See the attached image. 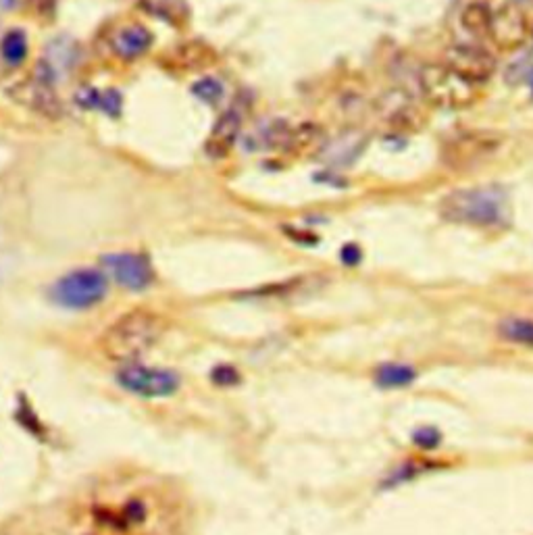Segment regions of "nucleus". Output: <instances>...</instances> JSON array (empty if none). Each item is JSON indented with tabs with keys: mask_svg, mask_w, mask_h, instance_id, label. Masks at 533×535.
Returning <instances> with one entry per match:
<instances>
[{
	"mask_svg": "<svg viewBox=\"0 0 533 535\" xmlns=\"http://www.w3.org/2000/svg\"><path fill=\"white\" fill-rule=\"evenodd\" d=\"M417 86L434 109L465 111L479 100V88L446 63H427L419 69Z\"/></svg>",
	"mask_w": 533,
	"mask_h": 535,
	"instance_id": "3",
	"label": "nucleus"
},
{
	"mask_svg": "<svg viewBox=\"0 0 533 535\" xmlns=\"http://www.w3.org/2000/svg\"><path fill=\"white\" fill-rule=\"evenodd\" d=\"M75 61H78V44H75L71 38L61 36L55 38L46 48V57L40 61V69L48 75L50 80H57L59 75L67 73Z\"/></svg>",
	"mask_w": 533,
	"mask_h": 535,
	"instance_id": "13",
	"label": "nucleus"
},
{
	"mask_svg": "<svg viewBox=\"0 0 533 535\" xmlns=\"http://www.w3.org/2000/svg\"><path fill=\"white\" fill-rule=\"evenodd\" d=\"M440 442V436H438V431H434L431 427H425V429H419L415 433V444L423 446V448H434L438 446Z\"/></svg>",
	"mask_w": 533,
	"mask_h": 535,
	"instance_id": "21",
	"label": "nucleus"
},
{
	"mask_svg": "<svg viewBox=\"0 0 533 535\" xmlns=\"http://www.w3.org/2000/svg\"><path fill=\"white\" fill-rule=\"evenodd\" d=\"M15 3H17V0H0V15L11 11L15 7Z\"/></svg>",
	"mask_w": 533,
	"mask_h": 535,
	"instance_id": "23",
	"label": "nucleus"
},
{
	"mask_svg": "<svg viewBox=\"0 0 533 535\" xmlns=\"http://www.w3.org/2000/svg\"><path fill=\"white\" fill-rule=\"evenodd\" d=\"M531 90H533V80H531Z\"/></svg>",
	"mask_w": 533,
	"mask_h": 535,
	"instance_id": "24",
	"label": "nucleus"
},
{
	"mask_svg": "<svg viewBox=\"0 0 533 535\" xmlns=\"http://www.w3.org/2000/svg\"><path fill=\"white\" fill-rule=\"evenodd\" d=\"M244 121V107L240 103L232 105L227 109L215 123L213 132L207 140V155H211L213 159L225 157L227 152L232 150L236 138L240 136V127Z\"/></svg>",
	"mask_w": 533,
	"mask_h": 535,
	"instance_id": "10",
	"label": "nucleus"
},
{
	"mask_svg": "<svg viewBox=\"0 0 533 535\" xmlns=\"http://www.w3.org/2000/svg\"><path fill=\"white\" fill-rule=\"evenodd\" d=\"M80 103L88 109H100L111 115H117L121 111V96L115 90H107V92L84 90L80 94Z\"/></svg>",
	"mask_w": 533,
	"mask_h": 535,
	"instance_id": "17",
	"label": "nucleus"
},
{
	"mask_svg": "<svg viewBox=\"0 0 533 535\" xmlns=\"http://www.w3.org/2000/svg\"><path fill=\"white\" fill-rule=\"evenodd\" d=\"M531 36V23L523 7L515 0L490 3V23L486 38L502 53L521 48Z\"/></svg>",
	"mask_w": 533,
	"mask_h": 535,
	"instance_id": "5",
	"label": "nucleus"
},
{
	"mask_svg": "<svg viewBox=\"0 0 533 535\" xmlns=\"http://www.w3.org/2000/svg\"><path fill=\"white\" fill-rule=\"evenodd\" d=\"M498 334L506 340L519 346L533 348V319L525 317H511L504 319L498 325Z\"/></svg>",
	"mask_w": 533,
	"mask_h": 535,
	"instance_id": "14",
	"label": "nucleus"
},
{
	"mask_svg": "<svg viewBox=\"0 0 533 535\" xmlns=\"http://www.w3.org/2000/svg\"><path fill=\"white\" fill-rule=\"evenodd\" d=\"M117 384L134 396L163 400L177 394L182 386V379L171 369L161 367H146V365H125L117 373Z\"/></svg>",
	"mask_w": 533,
	"mask_h": 535,
	"instance_id": "6",
	"label": "nucleus"
},
{
	"mask_svg": "<svg viewBox=\"0 0 533 535\" xmlns=\"http://www.w3.org/2000/svg\"><path fill=\"white\" fill-rule=\"evenodd\" d=\"M109 294V279L103 271L78 269L71 271L50 290V298L55 304L69 311L94 309Z\"/></svg>",
	"mask_w": 533,
	"mask_h": 535,
	"instance_id": "4",
	"label": "nucleus"
},
{
	"mask_svg": "<svg viewBox=\"0 0 533 535\" xmlns=\"http://www.w3.org/2000/svg\"><path fill=\"white\" fill-rule=\"evenodd\" d=\"M440 213L450 223L498 227L509 221L511 207L504 188L496 184L454 190L440 202Z\"/></svg>",
	"mask_w": 533,
	"mask_h": 535,
	"instance_id": "2",
	"label": "nucleus"
},
{
	"mask_svg": "<svg viewBox=\"0 0 533 535\" xmlns=\"http://www.w3.org/2000/svg\"><path fill=\"white\" fill-rule=\"evenodd\" d=\"M340 257L346 265H357L361 261V250L359 246H354V244H346L340 252Z\"/></svg>",
	"mask_w": 533,
	"mask_h": 535,
	"instance_id": "22",
	"label": "nucleus"
},
{
	"mask_svg": "<svg viewBox=\"0 0 533 535\" xmlns=\"http://www.w3.org/2000/svg\"><path fill=\"white\" fill-rule=\"evenodd\" d=\"M165 319L148 309H136L115 319L98 340L109 361L132 365L155 348L165 334Z\"/></svg>",
	"mask_w": 533,
	"mask_h": 535,
	"instance_id": "1",
	"label": "nucleus"
},
{
	"mask_svg": "<svg viewBox=\"0 0 533 535\" xmlns=\"http://www.w3.org/2000/svg\"><path fill=\"white\" fill-rule=\"evenodd\" d=\"M17 96H23V105H28L30 109H34L40 115L46 117H61L63 107H61V100L55 92V80H50L48 75L38 67L34 78L21 86V92H17Z\"/></svg>",
	"mask_w": 533,
	"mask_h": 535,
	"instance_id": "9",
	"label": "nucleus"
},
{
	"mask_svg": "<svg viewBox=\"0 0 533 535\" xmlns=\"http://www.w3.org/2000/svg\"><path fill=\"white\" fill-rule=\"evenodd\" d=\"M211 381L217 388H234L240 384L242 377H240L238 369L232 365H217L211 371Z\"/></svg>",
	"mask_w": 533,
	"mask_h": 535,
	"instance_id": "20",
	"label": "nucleus"
},
{
	"mask_svg": "<svg viewBox=\"0 0 533 535\" xmlns=\"http://www.w3.org/2000/svg\"><path fill=\"white\" fill-rule=\"evenodd\" d=\"M192 92L196 94V98L202 100V103H209V105H217L223 98V86L215 78H205L196 82L192 86Z\"/></svg>",
	"mask_w": 533,
	"mask_h": 535,
	"instance_id": "19",
	"label": "nucleus"
},
{
	"mask_svg": "<svg viewBox=\"0 0 533 535\" xmlns=\"http://www.w3.org/2000/svg\"><path fill=\"white\" fill-rule=\"evenodd\" d=\"M103 265L119 286L132 292H142L155 282V269L150 259L140 252H113L105 254Z\"/></svg>",
	"mask_w": 533,
	"mask_h": 535,
	"instance_id": "7",
	"label": "nucleus"
},
{
	"mask_svg": "<svg viewBox=\"0 0 533 535\" xmlns=\"http://www.w3.org/2000/svg\"><path fill=\"white\" fill-rule=\"evenodd\" d=\"M415 369L406 365H384L375 371V384L379 388H406L415 381Z\"/></svg>",
	"mask_w": 533,
	"mask_h": 535,
	"instance_id": "16",
	"label": "nucleus"
},
{
	"mask_svg": "<svg viewBox=\"0 0 533 535\" xmlns=\"http://www.w3.org/2000/svg\"><path fill=\"white\" fill-rule=\"evenodd\" d=\"M0 50H3V57L9 65L17 67L28 57V38H25L23 32L11 30L5 38L3 44H0Z\"/></svg>",
	"mask_w": 533,
	"mask_h": 535,
	"instance_id": "18",
	"label": "nucleus"
},
{
	"mask_svg": "<svg viewBox=\"0 0 533 535\" xmlns=\"http://www.w3.org/2000/svg\"><path fill=\"white\" fill-rule=\"evenodd\" d=\"M490 23V3L484 0H471V3L461 13V25L475 36H486Z\"/></svg>",
	"mask_w": 533,
	"mask_h": 535,
	"instance_id": "15",
	"label": "nucleus"
},
{
	"mask_svg": "<svg viewBox=\"0 0 533 535\" xmlns=\"http://www.w3.org/2000/svg\"><path fill=\"white\" fill-rule=\"evenodd\" d=\"M500 146V138L490 134V132H469L463 134L459 138H454L448 144V161H452V165L461 163L467 165L479 157H486L488 152L496 150Z\"/></svg>",
	"mask_w": 533,
	"mask_h": 535,
	"instance_id": "12",
	"label": "nucleus"
},
{
	"mask_svg": "<svg viewBox=\"0 0 533 535\" xmlns=\"http://www.w3.org/2000/svg\"><path fill=\"white\" fill-rule=\"evenodd\" d=\"M152 34L148 28L140 23H128L123 25V28H117L111 38H109V46L113 53L123 59V61H134L142 55H146L150 46H152Z\"/></svg>",
	"mask_w": 533,
	"mask_h": 535,
	"instance_id": "11",
	"label": "nucleus"
},
{
	"mask_svg": "<svg viewBox=\"0 0 533 535\" xmlns=\"http://www.w3.org/2000/svg\"><path fill=\"white\" fill-rule=\"evenodd\" d=\"M444 63L475 86L486 84L496 73V59L490 50L475 44H452Z\"/></svg>",
	"mask_w": 533,
	"mask_h": 535,
	"instance_id": "8",
	"label": "nucleus"
}]
</instances>
